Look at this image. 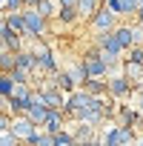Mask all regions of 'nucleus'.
I'll return each mask as SVG.
<instances>
[{
	"instance_id": "1",
	"label": "nucleus",
	"mask_w": 143,
	"mask_h": 146,
	"mask_svg": "<svg viewBox=\"0 0 143 146\" xmlns=\"http://www.w3.org/2000/svg\"><path fill=\"white\" fill-rule=\"evenodd\" d=\"M23 23H26V35H23V37H29V40H46V35H49V20L40 17V15L34 12V6H23Z\"/></svg>"
},
{
	"instance_id": "2",
	"label": "nucleus",
	"mask_w": 143,
	"mask_h": 146,
	"mask_svg": "<svg viewBox=\"0 0 143 146\" xmlns=\"http://www.w3.org/2000/svg\"><path fill=\"white\" fill-rule=\"evenodd\" d=\"M106 95H109L112 100H126V98L132 95V83L120 75V72H117V75H109V78H106Z\"/></svg>"
},
{
	"instance_id": "3",
	"label": "nucleus",
	"mask_w": 143,
	"mask_h": 146,
	"mask_svg": "<svg viewBox=\"0 0 143 146\" xmlns=\"http://www.w3.org/2000/svg\"><path fill=\"white\" fill-rule=\"evenodd\" d=\"M9 132L17 137V143H29V140H32V137L40 132V129H37V126H34V123H32L26 115H20V117H12V126H9Z\"/></svg>"
},
{
	"instance_id": "4",
	"label": "nucleus",
	"mask_w": 143,
	"mask_h": 146,
	"mask_svg": "<svg viewBox=\"0 0 143 146\" xmlns=\"http://www.w3.org/2000/svg\"><path fill=\"white\" fill-rule=\"evenodd\" d=\"M80 60H83V66H86V75H89V78H109V66L100 60V52H97L95 46H92Z\"/></svg>"
},
{
	"instance_id": "5",
	"label": "nucleus",
	"mask_w": 143,
	"mask_h": 146,
	"mask_svg": "<svg viewBox=\"0 0 143 146\" xmlns=\"http://www.w3.org/2000/svg\"><path fill=\"white\" fill-rule=\"evenodd\" d=\"M89 26H92L97 35H100V32H112V29L117 26V17H115V15H112L106 6H100V9H97V12L89 17Z\"/></svg>"
},
{
	"instance_id": "6",
	"label": "nucleus",
	"mask_w": 143,
	"mask_h": 146,
	"mask_svg": "<svg viewBox=\"0 0 143 146\" xmlns=\"http://www.w3.org/2000/svg\"><path fill=\"white\" fill-rule=\"evenodd\" d=\"M115 117H117V126H129V129L140 126V120H143V115H140L134 106H126V103H117Z\"/></svg>"
},
{
	"instance_id": "7",
	"label": "nucleus",
	"mask_w": 143,
	"mask_h": 146,
	"mask_svg": "<svg viewBox=\"0 0 143 146\" xmlns=\"http://www.w3.org/2000/svg\"><path fill=\"white\" fill-rule=\"evenodd\" d=\"M66 115H63V109H49V115H46V120H43V126H40V132H46V135H57L60 129H66Z\"/></svg>"
},
{
	"instance_id": "8",
	"label": "nucleus",
	"mask_w": 143,
	"mask_h": 146,
	"mask_svg": "<svg viewBox=\"0 0 143 146\" xmlns=\"http://www.w3.org/2000/svg\"><path fill=\"white\" fill-rule=\"evenodd\" d=\"M34 57H37V72H40V75H49V78H52L54 72L60 69V66H57V57H54L52 49H43V52L34 54Z\"/></svg>"
},
{
	"instance_id": "9",
	"label": "nucleus",
	"mask_w": 143,
	"mask_h": 146,
	"mask_svg": "<svg viewBox=\"0 0 143 146\" xmlns=\"http://www.w3.org/2000/svg\"><path fill=\"white\" fill-rule=\"evenodd\" d=\"M15 69H20V72H26V75L32 78V75H37V57H34L32 52H26V49H20V52L15 54Z\"/></svg>"
},
{
	"instance_id": "10",
	"label": "nucleus",
	"mask_w": 143,
	"mask_h": 146,
	"mask_svg": "<svg viewBox=\"0 0 143 146\" xmlns=\"http://www.w3.org/2000/svg\"><path fill=\"white\" fill-rule=\"evenodd\" d=\"M112 37L117 40V46L123 49V54L134 46V40H132V23H117L115 29H112Z\"/></svg>"
},
{
	"instance_id": "11",
	"label": "nucleus",
	"mask_w": 143,
	"mask_h": 146,
	"mask_svg": "<svg viewBox=\"0 0 143 146\" xmlns=\"http://www.w3.org/2000/svg\"><path fill=\"white\" fill-rule=\"evenodd\" d=\"M63 72H66V75H69L72 80H75V86H77V89H80V86L89 80V75H86V66H83V60H80V57H77V60H72V63H69Z\"/></svg>"
},
{
	"instance_id": "12",
	"label": "nucleus",
	"mask_w": 143,
	"mask_h": 146,
	"mask_svg": "<svg viewBox=\"0 0 143 146\" xmlns=\"http://www.w3.org/2000/svg\"><path fill=\"white\" fill-rule=\"evenodd\" d=\"M52 83H54V89H57V92H63V95H69V92H75V89H77V86H75V80H72L63 69H57L54 75H52Z\"/></svg>"
},
{
	"instance_id": "13",
	"label": "nucleus",
	"mask_w": 143,
	"mask_h": 146,
	"mask_svg": "<svg viewBox=\"0 0 143 146\" xmlns=\"http://www.w3.org/2000/svg\"><path fill=\"white\" fill-rule=\"evenodd\" d=\"M72 137H75L77 143H89L97 137V129L89 126V123H75V129H72Z\"/></svg>"
},
{
	"instance_id": "14",
	"label": "nucleus",
	"mask_w": 143,
	"mask_h": 146,
	"mask_svg": "<svg viewBox=\"0 0 143 146\" xmlns=\"http://www.w3.org/2000/svg\"><path fill=\"white\" fill-rule=\"evenodd\" d=\"M80 89L92 98H106V78H89Z\"/></svg>"
},
{
	"instance_id": "15",
	"label": "nucleus",
	"mask_w": 143,
	"mask_h": 146,
	"mask_svg": "<svg viewBox=\"0 0 143 146\" xmlns=\"http://www.w3.org/2000/svg\"><path fill=\"white\" fill-rule=\"evenodd\" d=\"M34 12L40 15V17H46L49 23L57 17V12H60V6H57V0H37V6H34Z\"/></svg>"
},
{
	"instance_id": "16",
	"label": "nucleus",
	"mask_w": 143,
	"mask_h": 146,
	"mask_svg": "<svg viewBox=\"0 0 143 146\" xmlns=\"http://www.w3.org/2000/svg\"><path fill=\"white\" fill-rule=\"evenodd\" d=\"M3 20H6V26L15 32V35H26V23H23V12H9V15H3Z\"/></svg>"
},
{
	"instance_id": "17",
	"label": "nucleus",
	"mask_w": 143,
	"mask_h": 146,
	"mask_svg": "<svg viewBox=\"0 0 143 146\" xmlns=\"http://www.w3.org/2000/svg\"><path fill=\"white\" fill-rule=\"evenodd\" d=\"M100 6H103L100 0H77V17H80V20H89Z\"/></svg>"
},
{
	"instance_id": "18",
	"label": "nucleus",
	"mask_w": 143,
	"mask_h": 146,
	"mask_svg": "<svg viewBox=\"0 0 143 146\" xmlns=\"http://www.w3.org/2000/svg\"><path fill=\"white\" fill-rule=\"evenodd\" d=\"M43 95H46V109H63V100H66L63 92H57L54 86H49Z\"/></svg>"
},
{
	"instance_id": "19",
	"label": "nucleus",
	"mask_w": 143,
	"mask_h": 146,
	"mask_svg": "<svg viewBox=\"0 0 143 146\" xmlns=\"http://www.w3.org/2000/svg\"><path fill=\"white\" fill-rule=\"evenodd\" d=\"M46 115H49V109H46V106H40V103H32V106L26 109V117H29V120H32L34 126H43Z\"/></svg>"
},
{
	"instance_id": "20",
	"label": "nucleus",
	"mask_w": 143,
	"mask_h": 146,
	"mask_svg": "<svg viewBox=\"0 0 143 146\" xmlns=\"http://www.w3.org/2000/svg\"><path fill=\"white\" fill-rule=\"evenodd\" d=\"M57 23H63V26H75L80 17H77V9H63L60 6V12H57V17H54Z\"/></svg>"
},
{
	"instance_id": "21",
	"label": "nucleus",
	"mask_w": 143,
	"mask_h": 146,
	"mask_svg": "<svg viewBox=\"0 0 143 146\" xmlns=\"http://www.w3.org/2000/svg\"><path fill=\"white\" fill-rule=\"evenodd\" d=\"M15 72V52H0V75Z\"/></svg>"
},
{
	"instance_id": "22",
	"label": "nucleus",
	"mask_w": 143,
	"mask_h": 146,
	"mask_svg": "<svg viewBox=\"0 0 143 146\" xmlns=\"http://www.w3.org/2000/svg\"><path fill=\"white\" fill-rule=\"evenodd\" d=\"M20 146H54V140H52V135H46V132H37L29 143H20Z\"/></svg>"
},
{
	"instance_id": "23",
	"label": "nucleus",
	"mask_w": 143,
	"mask_h": 146,
	"mask_svg": "<svg viewBox=\"0 0 143 146\" xmlns=\"http://www.w3.org/2000/svg\"><path fill=\"white\" fill-rule=\"evenodd\" d=\"M120 3V17H134L137 15V3L134 0H117Z\"/></svg>"
},
{
	"instance_id": "24",
	"label": "nucleus",
	"mask_w": 143,
	"mask_h": 146,
	"mask_svg": "<svg viewBox=\"0 0 143 146\" xmlns=\"http://www.w3.org/2000/svg\"><path fill=\"white\" fill-rule=\"evenodd\" d=\"M123 60H129V63H137V66H143V46H132L129 52H126V57Z\"/></svg>"
},
{
	"instance_id": "25",
	"label": "nucleus",
	"mask_w": 143,
	"mask_h": 146,
	"mask_svg": "<svg viewBox=\"0 0 143 146\" xmlns=\"http://www.w3.org/2000/svg\"><path fill=\"white\" fill-rule=\"evenodd\" d=\"M12 89H15V80H12L9 75H0V98H9Z\"/></svg>"
},
{
	"instance_id": "26",
	"label": "nucleus",
	"mask_w": 143,
	"mask_h": 146,
	"mask_svg": "<svg viewBox=\"0 0 143 146\" xmlns=\"http://www.w3.org/2000/svg\"><path fill=\"white\" fill-rule=\"evenodd\" d=\"M3 12H23V0H3Z\"/></svg>"
},
{
	"instance_id": "27",
	"label": "nucleus",
	"mask_w": 143,
	"mask_h": 146,
	"mask_svg": "<svg viewBox=\"0 0 143 146\" xmlns=\"http://www.w3.org/2000/svg\"><path fill=\"white\" fill-rule=\"evenodd\" d=\"M0 146H20V143H17V137L6 129V132H0Z\"/></svg>"
},
{
	"instance_id": "28",
	"label": "nucleus",
	"mask_w": 143,
	"mask_h": 146,
	"mask_svg": "<svg viewBox=\"0 0 143 146\" xmlns=\"http://www.w3.org/2000/svg\"><path fill=\"white\" fill-rule=\"evenodd\" d=\"M132 95H134V109L143 115V89H137V92H132Z\"/></svg>"
},
{
	"instance_id": "29",
	"label": "nucleus",
	"mask_w": 143,
	"mask_h": 146,
	"mask_svg": "<svg viewBox=\"0 0 143 146\" xmlns=\"http://www.w3.org/2000/svg\"><path fill=\"white\" fill-rule=\"evenodd\" d=\"M9 126H12V117H9L6 112H0V132H6Z\"/></svg>"
},
{
	"instance_id": "30",
	"label": "nucleus",
	"mask_w": 143,
	"mask_h": 146,
	"mask_svg": "<svg viewBox=\"0 0 143 146\" xmlns=\"http://www.w3.org/2000/svg\"><path fill=\"white\" fill-rule=\"evenodd\" d=\"M57 6H63V9H77V0H57Z\"/></svg>"
},
{
	"instance_id": "31",
	"label": "nucleus",
	"mask_w": 143,
	"mask_h": 146,
	"mask_svg": "<svg viewBox=\"0 0 143 146\" xmlns=\"http://www.w3.org/2000/svg\"><path fill=\"white\" fill-rule=\"evenodd\" d=\"M134 23H140V26H143V6L137 9V15H134Z\"/></svg>"
},
{
	"instance_id": "32",
	"label": "nucleus",
	"mask_w": 143,
	"mask_h": 146,
	"mask_svg": "<svg viewBox=\"0 0 143 146\" xmlns=\"http://www.w3.org/2000/svg\"><path fill=\"white\" fill-rule=\"evenodd\" d=\"M83 146H103V140H100V137H95V140H89V143H83Z\"/></svg>"
},
{
	"instance_id": "33",
	"label": "nucleus",
	"mask_w": 143,
	"mask_h": 146,
	"mask_svg": "<svg viewBox=\"0 0 143 146\" xmlns=\"http://www.w3.org/2000/svg\"><path fill=\"white\" fill-rule=\"evenodd\" d=\"M23 6H37V0H23Z\"/></svg>"
},
{
	"instance_id": "34",
	"label": "nucleus",
	"mask_w": 143,
	"mask_h": 146,
	"mask_svg": "<svg viewBox=\"0 0 143 146\" xmlns=\"http://www.w3.org/2000/svg\"><path fill=\"white\" fill-rule=\"evenodd\" d=\"M132 146H143V135H140V137H137V140H134Z\"/></svg>"
},
{
	"instance_id": "35",
	"label": "nucleus",
	"mask_w": 143,
	"mask_h": 146,
	"mask_svg": "<svg viewBox=\"0 0 143 146\" xmlns=\"http://www.w3.org/2000/svg\"><path fill=\"white\" fill-rule=\"evenodd\" d=\"M72 146H83V143H77V140H72Z\"/></svg>"
},
{
	"instance_id": "36",
	"label": "nucleus",
	"mask_w": 143,
	"mask_h": 146,
	"mask_svg": "<svg viewBox=\"0 0 143 146\" xmlns=\"http://www.w3.org/2000/svg\"><path fill=\"white\" fill-rule=\"evenodd\" d=\"M140 129H143V120H140Z\"/></svg>"
},
{
	"instance_id": "37",
	"label": "nucleus",
	"mask_w": 143,
	"mask_h": 146,
	"mask_svg": "<svg viewBox=\"0 0 143 146\" xmlns=\"http://www.w3.org/2000/svg\"><path fill=\"white\" fill-rule=\"evenodd\" d=\"M0 6H3V0H0Z\"/></svg>"
}]
</instances>
